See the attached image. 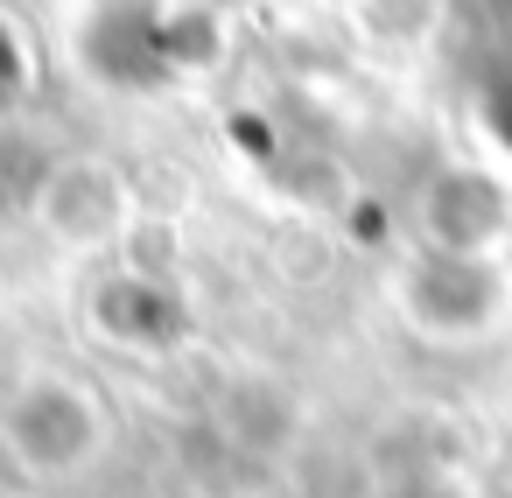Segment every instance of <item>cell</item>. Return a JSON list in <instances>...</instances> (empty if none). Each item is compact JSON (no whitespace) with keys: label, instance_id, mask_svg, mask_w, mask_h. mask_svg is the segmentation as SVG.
Listing matches in <instances>:
<instances>
[{"label":"cell","instance_id":"2","mask_svg":"<svg viewBox=\"0 0 512 498\" xmlns=\"http://www.w3.org/2000/svg\"><path fill=\"white\" fill-rule=\"evenodd\" d=\"M393 309L428 344H484L512 316L505 253H435V246H421L393 281Z\"/></svg>","mask_w":512,"mask_h":498},{"label":"cell","instance_id":"3","mask_svg":"<svg viewBox=\"0 0 512 498\" xmlns=\"http://www.w3.org/2000/svg\"><path fill=\"white\" fill-rule=\"evenodd\" d=\"M134 218H141L134 211V183L106 155H64L36 183V225L64 253H113L134 232Z\"/></svg>","mask_w":512,"mask_h":498},{"label":"cell","instance_id":"4","mask_svg":"<svg viewBox=\"0 0 512 498\" xmlns=\"http://www.w3.org/2000/svg\"><path fill=\"white\" fill-rule=\"evenodd\" d=\"M421 246H435V253H505V190L491 176H442L421 204Z\"/></svg>","mask_w":512,"mask_h":498},{"label":"cell","instance_id":"1","mask_svg":"<svg viewBox=\"0 0 512 498\" xmlns=\"http://www.w3.org/2000/svg\"><path fill=\"white\" fill-rule=\"evenodd\" d=\"M0 456L29 484H85L113 456V407L92 379L36 365L0 393Z\"/></svg>","mask_w":512,"mask_h":498}]
</instances>
